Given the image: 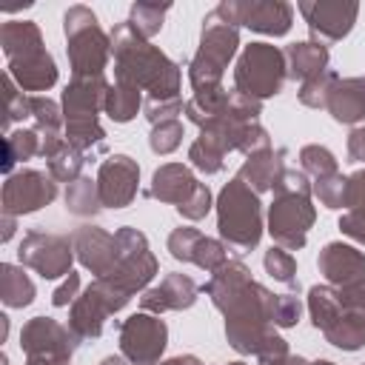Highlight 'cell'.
Returning <instances> with one entry per match:
<instances>
[{
    "mask_svg": "<svg viewBox=\"0 0 365 365\" xmlns=\"http://www.w3.org/2000/svg\"><path fill=\"white\" fill-rule=\"evenodd\" d=\"M200 291L225 317V339L237 354L254 356L259 365L288 356V342L274 325L277 294L257 282L242 259H225Z\"/></svg>",
    "mask_w": 365,
    "mask_h": 365,
    "instance_id": "6da1fadb",
    "label": "cell"
},
{
    "mask_svg": "<svg viewBox=\"0 0 365 365\" xmlns=\"http://www.w3.org/2000/svg\"><path fill=\"white\" fill-rule=\"evenodd\" d=\"M111 57L114 80H125L140 91H148V100H174L180 97L182 68L160 46L143 40L125 20L111 29Z\"/></svg>",
    "mask_w": 365,
    "mask_h": 365,
    "instance_id": "7a4b0ae2",
    "label": "cell"
},
{
    "mask_svg": "<svg viewBox=\"0 0 365 365\" xmlns=\"http://www.w3.org/2000/svg\"><path fill=\"white\" fill-rule=\"evenodd\" d=\"M311 180L302 168H285L274 188V200L268 205L265 228L274 245L285 251H299L308 242V231L317 222V208L311 202Z\"/></svg>",
    "mask_w": 365,
    "mask_h": 365,
    "instance_id": "3957f363",
    "label": "cell"
},
{
    "mask_svg": "<svg viewBox=\"0 0 365 365\" xmlns=\"http://www.w3.org/2000/svg\"><path fill=\"white\" fill-rule=\"evenodd\" d=\"M0 46L6 54V74L26 91H48L57 83V63L43 46L34 20H6L0 26Z\"/></svg>",
    "mask_w": 365,
    "mask_h": 365,
    "instance_id": "277c9868",
    "label": "cell"
},
{
    "mask_svg": "<svg viewBox=\"0 0 365 365\" xmlns=\"http://www.w3.org/2000/svg\"><path fill=\"white\" fill-rule=\"evenodd\" d=\"M106 77H71L63 91V120H66V143L86 157L106 148V128L100 125V111L106 106L108 91Z\"/></svg>",
    "mask_w": 365,
    "mask_h": 365,
    "instance_id": "5b68a950",
    "label": "cell"
},
{
    "mask_svg": "<svg viewBox=\"0 0 365 365\" xmlns=\"http://www.w3.org/2000/svg\"><path fill=\"white\" fill-rule=\"evenodd\" d=\"M214 205H217V231H220V240L228 245V251L240 257L254 251L265 231L259 194L248 188L240 177H234L222 185Z\"/></svg>",
    "mask_w": 365,
    "mask_h": 365,
    "instance_id": "8992f818",
    "label": "cell"
},
{
    "mask_svg": "<svg viewBox=\"0 0 365 365\" xmlns=\"http://www.w3.org/2000/svg\"><path fill=\"white\" fill-rule=\"evenodd\" d=\"M240 51V29L228 23L217 9L202 17L200 46L188 63V83L194 94L222 88V74Z\"/></svg>",
    "mask_w": 365,
    "mask_h": 365,
    "instance_id": "52a82bcc",
    "label": "cell"
},
{
    "mask_svg": "<svg viewBox=\"0 0 365 365\" xmlns=\"http://www.w3.org/2000/svg\"><path fill=\"white\" fill-rule=\"evenodd\" d=\"M66 54L71 63V77H103L111 57V34L103 31L97 14L77 3L63 14Z\"/></svg>",
    "mask_w": 365,
    "mask_h": 365,
    "instance_id": "ba28073f",
    "label": "cell"
},
{
    "mask_svg": "<svg viewBox=\"0 0 365 365\" xmlns=\"http://www.w3.org/2000/svg\"><path fill=\"white\" fill-rule=\"evenodd\" d=\"M288 80L285 51L274 43H248L242 46L234 66V88L254 100H268L282 91Z\"/></svg>",
    "mask_w": 365,
    "mask_h": 365,
    "instance_id": "9c48e42d",
    "label": "cell"
},
{
    "mask_svg": "<svg viewBox=\"0 0 365 365\" xmlns=\"http://www.w3.org/2000/svg\"><path fill=\"white\" fill-rule=\"evenodd\" d=\"M114 237H117V262L103 279L131 299L137 291L148 288V282L160 271V262L151 254L148 240H145L143 231H137L131 225H123L120 231H114Z\"/></svg>",
    "mask_w": 365,
    "mask_h": 365,
    "instance_id": "30bf717a",
    "label": "cell"
},
{
    "mask_svg": "<svg viewBox=\"0 0 365 365\" xmlns=\"http://www.w3.org/2000/svg\"><path fill=\"white\" fill-rule=\"evenodd\" d=\"M131 299L125 294H120L114 285H108L103 277L94 279L91 285H86L80 291V297L71 302L68 311V328L86 342V339H100L106 319L117 311H123Z\"/></svg>",
    "mask_w": 365,
    "mask_h": 365,
    "instance_id": "8fae6325",
    "label": "cell"
},
{
    "mask_svg": "<svg viewBox=\"0 0 365 365\" xmlns=\"http://www.w3.org/2000/svg\"><path fill=\"white\" fill-rule=\"evenodd\" d=\"M17 259H20L23 268H31L43 279H57V277H68L71 274V262L77 257H74V242H71L68 234L31 228L20 240Z\"/></svg>",
    "mask_w": 365,
    "mask_h": 365,
    "instance_id": "7c38bea8",
    "label": "cell"
},
{
    "mask_svg": "<svg viewBox=\"0 0 365 365\" xmlns=\"http://www.w3.org/2000/svg\"><path fill=\"white\" fill-rule=\"evenodd\" d=\"M217 11L237 29L245 26L268 37L288 34L294 23V6L285 0H222Z\"/></svg>",
    "mask_w": 365,
    "mask_h": 365,
    "instance_id": "4fadbf2b",
    "label": "cell"
},
{
    "mask_svg": "<svg viewBox=\"0 0 365 365\" xmlns=\"http://www.w3.org/2000/svg\"><path fill=\"white\" fill-rule=\"evenodd\" d=\"M168 345V325L148 311L120 322V354L131 365H157Z\"/></svg>",
    "mask_w": 365,
    "mask_h": 365,
    "instance_id": "5bb4252c",
    "label": "cell"
},
{
    "mask_svg": "<svg viewBox=\"0 0 365 365\" xmlns=\"http://www.w3.org/2000/svg\"><path fill=\"white\" fill-rule=\"evenodd\" d=\"M57 200V180L37 168H20L6 177L3 182V214L6 217H23L34 214L43 205H51Z\"/></svg>",
    "mask_w": 365,
    "mask_h": 365,
    "instance_id": "9a60e30c",
    "label": "cell"
},
{
    "mask_svg": "<svg viewBox=\"0 0 365 365\" xmlns=\"http://www.w3.org/2000/svg\"><path fill=\"white\" fill-rule=\"evenodd\" d=\"M80 336L54 317H31L20 328V351L26 359H68L80 348Z\"/></svg>",
    "mask_w": 365,
    "mask_h": 365,
    "instance_id": "2e32d148",
    "label": "cell"
},
{
    "mask_svg": "<svg viewBox=\"0 0 365 365\" xmlns=\"http://www.w3.org/2000/svg\"><path fill=\"white\" fill-rule=\"evenodd\" d=\"M297 9L317 43H336L348 37L359 17V3L354 0H299Z\"/></svg>",
    "mask_w": 365,
    "mask_h": 365,
    "instance_id": "e0dca14e",
    "label": "cell"
},
{
    "mask_svg": "<svg viewBox=\"0 0 365 365\" xmlns=\"http://www.w3.org/2000/svg\"><path fill=\"white\" fill-rule=\"evenodd\" d=\"M94 180L103 208H128L140 191V165L128 154H111L100 163Z\"/></svg>",
    "mask_w": 365,
    "mask_h": 365,
    "instance_id": "ac0fdd59",
    "label": "cell"
},
{
    "mask_svg": "<svg viewBox=\"0 0 365 365\" xmlns=\"http://www.w3.org/2000/svg\"><path fill=\"white\" fill-rule=\"evenodd\" d=\"M168 254L177 259V262H191L202 271H217L225 259H228V245L222 240H214V237H205L200 234L197 228L191 225H180L168 234V242H165Z\"/></svg>",
    "mask_w": 365,
    "mask_h": 365,
    "instance_id": "d6986e66",
    "label": "cell"
},
{
    "mask_svg": "<svg viewBox=\"0 0 365 365\" xmlns=\"http://www.w3.org/2000/svg\"><path fill=\"white\" fill-rule=\"evenodd\" d=\"M77 262L97 277H106L117 262V237L103 231L100 225H80L71 231Z\"/></svg>",
    "mask_w": 365,
    "mask_h": 365,
    "instance_id": "ffe728a7",
    "label": "cell"
},
{
    "mask_svg": "<svg viewBox=\"0 0 365 365\" xmlns=\"http://www.w3.org/2000/svg\"><path fill=\"white\" fill-rule=\"evenodd\" d=\"M197 294H200V285L188 274L171 271L157 285L143 291L140 308L148 311V314H157V317L165 314V311H185L197 302Z\"/></svg>",
    "mask_w": 365,
    "mask_h": 365,
    "instance_id": "44dd1931",
    "label": "cell"
},
{
    "mask_svg": "<svg viewBox=\"0 0 365 365\" xmlns=\"http://www.w3.org/2000/svg\"><path fill=\"white\" fill-rule=\"evenodd\" d=\"M317 268L331 288H348L365 279V254L348 242H328L317 257Z\"/></svg>",
    "mask_w": 365,
    "mask_h": 365,
    "instance_id": "7402d4cb",
    "label": "cell"
},
{
    "mask_svg": "<svg viewBox=\"0 0 365 365\" xmlns=\"http://www.w3.org/2000/svg\"><path fill=\"white\" fill-rule=\"evenodd\" d=\"M197 188H200V180L194 177V171L188 165H182V163H165V165H160L151 174V185H148L145 194L154 197V200H160V202H165V205L180 208V205H185L194 197Z\"/></svg>",
    "mask_w": 365,
    "mask_h": 365,
    "instance_id": "603a6c76",
    "label": "cell"
},
{
    "mask_svg": "<svg viewBox=\"0 0 365 365\" xmlns=\"http://www.w3.org/2000/svg\"><path fill=\"white\" fill-rule=\"evenodd\" d=\"M285 157H288V148H265V151H259V154H251V157H245V163L240 165V171H237V177L248 185V188H254L257 194H262V191H274L277 188V182H279V177L285 174Z\"/></svg>",
    "mask_w": 365,
    "mask_h": 365,
    "instance_id": "cb8c5ba5",
    "label": "cell"
},
{
    "mask_svg": "<svg viewBox=\"0 0 365 365\" xmlns=\"http://www.w3.org/2000/svg\"><path fill=\"white\" fill-rule=\"evenodd\" d=\"M325 111L334 117V123L356 125L365 120V74L362 77H339L334 86Z\"/></svg>",
    "mask_w": 365,
    "mask_h": 365,
    "instance_id": "d4e9b609",
    "label": "cell"
},
{
    "mask_svg": "<svg viewBox=\"0 0 365 365\" xmlns=\"http://www.w3.org/2000/svg\"><path fill=\"white\" fill-rule=\"evenodd\" d=\"M322 336L334 348H339V351H359V348H365V311H359V308H354V305H348L342 299L336 317L322 328Z\"/></svg>",
    "mask_w": 365,
    "mask_h": 365,
    "instance_id": "484cf974",
    "label": "cell"
},
{
    "mask_svg": "<svg viewBox=\"0 0 365 365\" xmlns=\"http://www.w3.org/2000/svg\"><path fill=\"white\" fill-rule=\"evenodd\" d=\"M282 51H285V66H288V77L291 80H302L305 83V80L328 71L331 54H328V46L325 43L299 40V43L285 46Z\"/></svg>",
    "mask_w": 365,
    "mask_h": 365,
    "instance_id": "4316f807",
    "label": "cell"
},
{
    "mask_svg": "<svg viewBox=\"0 0 365 365\" xmlns=\"http://www.w3.org/2000/svg\"><path fill=\"white\" fill-rule=\"evenodd\" d=\"M143 91L125 80H114L106 91V106H103V114L114 123H131L137 117V111L143 108Z\"/></svg>",
    "mask_w": 365,
    "mask_h": 365,
    "instance_id": "83f0119b",
    "label": "cell"
},
{
    "mask_svg": "<svg viewBox=\"0 0 365 365\" xmlns=\"http://www.w3.org/2000/svg\"><path fill=\"white\" fill-rule=\"evenodd\" d=\"M34 282L29 279V274L23 271V265L14 262H3L0 265V302L6 308H26L34 302Z\"/></svg>",
    "mask_w": 365,
    "mask_h": 365,
    "instance_id": "f1b7e54d",
    "label": "cell"
},
{
    "mask_svg": "<svg viewBox=\"0 0 365 365\" xmlns=\"http://www.w3.org/2000/svg\"><path fill=\"white\" fill-rule=\"evenodd\" d=\"M31 128L40 134L43 143H54V140H66V120H63V108L51 100V97H40L31 94Z\"/></svg>",
    "mask_w": 365,
    "mask_h": 365,
    "instance_id": "f546056e",
    "label": "cell"
},
{
    "mask_svg": "<svg viewBox=\"0 0 365 365\" xmlns=\"http://www.w3.org/2000/svg\"><path fill=\"white\" fill-rule=\"evenodd\" d=\"M43 151V140L34 128H17V131H9L3 137V174H14V163H26L31 157H37Z\"/></svg>",
    "mask_w": 365,
    "mask_h": 365,
    "instance_id": "4dcf8cb0",
    "label": "cell"
},
{
    "mask_svg": "<svg viewBox=\"0 0 365 365\" xmlns=\"http://www.w3.org/2000/svg\"><path fill=\"white\" fill-rule=\"evenodd\" d=\"M66 208L74 217H94L103 208L100 191H97V180L83 174L80 180L68 182V188H66Z\"/></svg>",
    "mask_w": 365,
    "mask_h": 365,
    "instance_id": "1f68e13d",
    "label": "cell"
},
{
    "mask_svg": "<svg viewBox=\"0 0 365 365\" xmlns=\"http://www.w3.org/2000/svg\"><path fill=\"white\" fill-rule=\"evenodd\" d=\"M168 9H171V3H134L125 23H128L143 40H151L154 34H160Z\"/></svg>",
    "mask_w": 365,
    "mask_h": 365,
    "instance_id": "d6a6232c",
    "label": "cell"
},
{
    "mask_svg": "<svg viewBox=\"0 0 365 365\" xmlns=\"http://www.w3.org/2000/svg\"><path fill=\"white\" fill-rule=\"evenodd\" d=\"M299 165H302V171L308 174L311 182H319V180H328V177L339 174L336 157L319 143H311V145L299 148Z\"/></svg>",
    "mask_w": 365,
    "mask_h": 365,
    "instance_id": "836d02e7",
    "label": "cell"
},
{
    "mask_svg": "<svg viewBox=\"0 0 365 365\" xmlns=\"http://www.w3.org/2000/svg\"><path fill=\"white\" fill-rule=\"evenodd\" d=\"M86 163H88V157L66 143L63 148H57V151L46 160V168H48V174H51L57 182H74V180L83 177V165H86Z\"/></svg>",
    "mask_w": 365,
    "mask_h": 365,
    "instance_id": "e575fe53",
    "label": "cell"
},
{
    "mask_svg": "<svg viewBox=\"0 0 365 365\" xmlns=\"http://www.w3.org/2000/svg\"><path fill=\"white\" fill-rule=\"evenodd\" d=\"M262 265H265V274L274 277L277 282H282L288 291H299V277H297V259L291 257V251L279 248V245H271L262 257Z\"/></svg>",
    "mask_w": 365,
    "mask_h": 365,
    "instance_id": "d590c367",
    "label": "cell"
},
{
    "mask_svg": "<svg viewBox=\"0 0 365 365\" xmlns=\"http://www.w3.org/2000/svg\"><path fill=\"white\" fill-rule=\"evenodd\" d=\"M3 103H6L3 128L9 134L11 123H20V120H29L31 117V94H26L9 74H3Z\"/></svg>",
    "mask_w": 365,
    "mask_h": 365,
    "instance_id": "8d00e7d4",
    "label": "cell"
},
{
    "mask_svg": "<svg viewBox=\"0 0 365 365\" xmlns=\"http://www.w3.org/2000/svg\"><path fill=\"white\" fill-rule=\"evenodd\" d=\"M336 83H339V74H336L334 68H328V71H322V74L305 80V83L299 86V103H302L305 108H325V106H328V97H331V91H334Z\"/></svg>",
    "mask_w": 365,
    "mask_h": 365,
    "instance_id": "74e56055",
    "label": "cell"
},
{
    "mask_svg": "<svg viewBox=\"0 0 365 365\" xmlns=\"http://www.w3.org/2000/svg\"><path fill=\"white\" fill-rule=\"evenodd\" d=\"M188 163L202 174H220L225 168V154L214 143H208L205 137H197L188 145Z\"/></svg>",
    "mask_w": 365,
    "mask_h": 365,
    "instance_id": "f35d334b",
    "label": "cell"
},
{
    "mask_svg": "<svg viewBox=\"0 0 365 365\" xmlns=\"http://www.w3.org/2000/svg\"><path fill=\"white\" fill-rule=\"evenodd\" d=\"M180 143H182V123L180 120H165V123L151 125L148 148L154 154H171L180 148Z\"/></svg>",
    "mask_w": 365,
    "mask_h": 365,
    "instance_id": "ab89813d",
    "label": "cell"
},
{
    "mask_svg": "<svg viewBox=\"0 0 365 365\" xmlns=\"http://www.w3.org/2000/svg\"><path fill=\"white\" fill-rule=\"evenodd\" d=\"M345 182H348V177L334 174V177H328V180L311 182V191H314V197H317L325 208L336 211V208H345Z\"/></svg>",
    "mask_w": 365,
    "mask_h": 365,
    "instance_id": "60d3db41",
    "label": "cell"
},
{
    "mask_svg": "<svg viewBox=\"0 0 365 365\" xmlns=\"http://www.w3.org/2000/svg\"><path fill=\"white\" fill-rule=\"evenodd\" d=\"M182 108H185L182 97H174V100H148L145 97V103H143V114L151 125L165 123V120H177V114H182Z\"/></svg>",
    "mask_w": 365,
    "mask_h": 365,
    "instance_id": "b9f144b4",
    "label": "cell"
},
{
    "mask_svg": "<svg viewBox=\"0 0 365 365\" xmlns=\"http://www.w3.org/2000/svg\"><path fill=\"white\" fill-rule=\"evenodd\" d=\"M214 208V197H211V188L205 185V182H200V188L194 191V197L185 202V205H180L177 208V214L182 217V220H191V222H197V220H202L208 211Z\"/></svg>",
    "mask_w": 365,
    "mask_h": 365,
    "instance_id": "7bdbcfd3",
    "label": "cell"
},
{
    "mask_svg": "<svg viewBox=\"0 0 365 365\" xmlns=\"http://www.w3.org/2000/svg\"><path fill=\"white\" fill-rule=\"evenodd\" d=\"M302 317V302L294 294H277V308H274V325L277 328H294Z\"/></svg>",
    "mask_w": 365,
    "mask_h": 365,
    "instance_id": "ee69618b",
    "label": "cell"
},
{
    "mask_svg": "<svg viewBox=\"0 0 365 365\" xmlns=\"http://www.w3.org/2000/svg\"><path fill=\"white\" fill-rule=\"evenodd\" d=\"M339 231L345 237H351L354 242H362L365 245V208H354V211H345L339 217Z\"/></svg>",
    "mask_w": 365,
    "mask_h": 365,
    "instance_id": "f6af8a7d",
    "label": "cell"
},
{
    "mask_svg": "<svg viewBox=\"0 0 365 365\" xmlns=\"http://www.w3.org/2000/svg\"><path fill=\"white\" fill-rule=\"evenodd\" d=\"M365 208V168L354 171L345 182V211Z\"/></svg>",
    "mask_w": 365,
    "mask_h": 365,
    "instance_id": "bcb514c9",
    "label": "cell"
},
{
    "mask_svg": "<svg viewBox=\"0 0 365 365\" xmlns=\"http://www.w3.org/2000/svg\"><path fill=\"white\" fill-rule=\"evenodd\" d=\"M77 297H80V274L71 271V274L63 279V285L54 288V294H51V305H54V308H66V305H71Z\"/></svg>",
    "mask_w": 365,
    "mask_h": 365,
    "instance_id": "7dc6e473",
    "label": "cell"
},
{
    "mask_svg": "<svg viewBox=\"0 0 365 365\" xmlns=\"http://www.w3.org/2000/svg\"><path fill=\"white\" fill-rule=\"evenodd\" d=\"M348 160L351 163H365V125H356L348 134Z\"/></svg>",
    "mask_w": 365,
    "mask_h": 365,
    "instance_id": "c3c4849f",
    "label": "cell"
},
{
    "mask_svg": "<svg viewBox=\"0 0 365 365\" xmlns=\"http://www.w3.org/2000/svg\"><path fill=\"white\" fill-rule=\"evenodd\" d=\"M157 365H202L194 354H180V356H171V359H163V362H157Z\"/></svg>",
    "mask_w": 365,
    "mask_h": 365,
    "instance_id": "681fc988",
    "label": "cell"
},
{
    "mask_svg": "<svg viewBox=\"0 0 365 365\" xmlns=\"http://www.w3.org/2000/svg\"><path fill=\"white\" fill-rule=\"evenodd\" d=\"M14 222H17V217H6V214H3V237H0L3 242L11 240V234H14Z\"/></svg>",
    "mask_w": 365,
    "mask_h": 365,
    "instance_id": "f907efd6",
    "label": "cell"
},
{
    "mask_svg": "<svg viewBox=\"0 0 365 365\" xmlns=\"http://www.w3.org/2000/svg\"><path fill=\"white\" fill-rule=\"evenodd\" d=\"M271 365H311L305 356H294V354H288L285 359H277V362H271Z\"/></svg>",
    "mask_w": 365,
    "mask_h": 365,
    "instance_id": "816d5d0a",
    "label": "cell"
},
{
    "mask_svg": "<svg viewBox=\"0 0 365 365\" xmlns=\"http://www.w3.org/2000/svg\"><path fill=\"white\" fill-rule=\"evenodd\" d=\"M26 365H71L68 359H26Z\"/></svg>",
    "mask_w": 365,
    "mask_h": 365,
    "instance_id": "f5cc1de1",
    "label": "cell"
},
{
    "mask_svg": "<svg viewBox=\"0 0 365 365\" xmlns=\"http://www.w3.org/2000/svg\"><path fill=\"white\" fill-rule=\"evenodd\" d=\"M100 365H131V362H128V359H125V356L120 354V356H106V359H103Z\"/></svg>",
    "mask_w": 365,
    "mask_h": 365,
    "instance_id": "db71d44e",
    "label": "cell"
},
{
    "mask_svg": "<svg viewBox=\"0 0 365 365\" xmlns=\"http://www.w3.org/2000/svg\"><path fill=\"white\" fill-rule=\"evenodd\" d=\"M311 365H336V362H331V359H317V362H311Z\"/></svg>",
    "mask_w": 365,
    "mask_h": 365,
    "instance_id": "11a10c76",
    "label": "cell"
},
{
    "mask_svg": "<svg viewBox=\"0 0 365 365\" xmlns=\"http://www.w3.org/2000/svg\"><path fill=\"white\" fill-rule=\"evenodd\" d=\"M228 365H245V362H228Z\"/></svg>",
    "mask_w": 365,
    "mask_h": 365,
    "instance_id": "9f6ffc18",
    "label": "cell"
}]
</instances>
